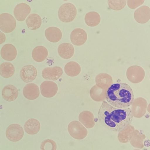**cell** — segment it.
Masks as SVG:
<instances>
[{
  "instance_id": "1",
  "label": "cell",
  "mask_w": 150,
  "mask_h": 150,
  "mask_svg": "<svg viewBox=\"0 0 150 150\" xmlns=\"http://www.w3.org/2000/svg\"><path fill=\"white\" fill-rule=\"evenodd\" d=\"M98 121L106 129L114 132H119L131 123L133 115L129 107L119 108L103 102L98 114Z\"/></svg>"
},
{
  "instance_id": "2",
  "label": "cell",
  "mask_w": 150,
  "mask_h": 150,
  "mask_svg": "<svg viewBox=\"0 0 150 150\" xmlns=\"http://www.w3.org/2000/svg\"><path fill=\"white\" fill-rule=\"evenodd\" d=\"M106 101L111 105L119 108L129 107L134 100L131 87L127 84L117 82L112 84L107 89Z\"/></svg>"
},
{
  "instance_id": "3",
  "label": "cell",
  "mask_w": 150,
  "mask_h": 150,
  "mask_svg": "<svg viewBox=\"0 0 150 150\" xmlns=\"http://www.w3.org/2000/svg\"><path fill=\"white\" fill-rule=\"evenodd\" d=\"M77 10L75 6L70 3L63 4L59 7L58 16L62 22L69 23L72 21L76 17Z\"/></svg>"
},
{
  "instance_id": "4",
  "label": "cell",
  "mask_w": 150,
  "mask_h": 150,
  "mask_svg": "<svg viewBox=\"0 0 150 150\" xmlns=\"http://www.w3.org/2000/svg\"><path fill=\"white\" fill-rule=\"evenodd\" d=\"M68 130L70 135L77 139H83L88 134L87 129L78 121L70 122L68 125Z\"/></svg>"
},
{
  "instance_id": "5",
  "label": "cell",
  "mask_w": 150,
  "mask_h": 150,
  "mask_svg": "<svg viewBox=\"0 0 150 150\" xmlns=\"http://www.w3.org/2000/svg\"><path fill=\"white\" fill-rule=\"evenodd\" d=\"M16 21L11 14L3 13L0 15V29L5 33L13 31L16 26Z\"/></svg>"
},
{
  "instance_id": "6",
  "label": "cell",
  "mask_w": 150,
  "mask_h": 150,
  "mask_svg": "<svg viewBox=\"0 0 150 150\" xmlns=\"http://www.w3.org/2000/svg\"><path fill=\"white\" fill-rule=\"evenodd\" d=\"M24 132L22 127L19 125L13 124L9 125L6 131V136L10 141L17 142L20 140L24 135Z\"/></svg>"
},
{
  "instance_id": "7",
  "label": "cell",
  "mask_w": 150,
  "mask_h": 150,
  "mask_svg": "<svg viewBox=\"0 0 150 150\" xmlns=\"http://www.w3.org/2000/svg\"><path fill=\"white\" fill-rule=\"evenodd\" d=\"M40 88L42 96L47 98L54 96L58 89L57 84L54 82L50 81L43 82L41 84Z\"/></svg>"
},
{
  "instance_id": "8",
  "label": "cell",
  "mask_w": 150,
  "mask_h": 150,
  "mask_svg": "<svg viewBox=\"0 0 150 150\" xmlns=\"http://www.w3.org/2000/svg\"><path fill=\"white\" fill-rule=\"evenodd\" d=\"M37 74L36 69L31 65H27L23 67L20 73L21 79L26 83L33 81L36 77Z\"/></svg>"
},
{
  "instance_id": "9",
  "label": "cell",
  "mask_w": 150,
  "mask_h": 150,
  "mask_svg": "<svg viewBox=\"0 0 150 150\" xmlns=\"http://www.w3.org/2000/svg\"><path fill=\"white\" fill-rule=\"evenodd\" d=\"M63 70L59 66L46 67L42 71V76L46 79L55 81L58 79L62 75Z\"/></svg>"
},
{
  "instance_id": "10",
  "label": "cell",
  "mask_w": 150,
  "mask_h": 150,
  "mask_svg": "<svg viewBox=\"0 0 150 150\" xmlns=\"http://www.w3.org/2000/svg\"><path fill=\"white\" fill-rule=\"evenodd\" d=\"M134 18L138 23L143 24L147 22L150 18V8L146 6H142L134 12Z\"/></svg>"
},
{
  "instance_id": "11",
  "label": "cell",
  "mask_w": 150,
  "mask_h": 150,
  "mask_svg": "<svg viewBox=\"0 0 150 150\" xmlns=\"http://www.w3.org/2000/svg\"><path fill=\"white\" fill-rule=\"evenodd\" d=\"M87 38L86 32L80 28L74 29L70 35V40L72 43L77 46H80L84 44L86 41Z\"/></svg>"
},
{
  "instance_id": "12",
  "label": "cell",
  "mask_w": 150,
  "mask_h": 150,
  "mask_svg": "<svg viewBox=\"0 0 150 150\" xmlns=\"http://www.w3.org/2000/svg\"><path fill=\"white\" fill-rule=\"evenodd\" d=\"M31 11L30 7L25 3L18 4L14 9V15L16 19L19 21H24Z\"/></svg>"
},
{
  "instance_id": "13",
  "label": "cell",
  "mask_w": 150,
  "mask_h": 150,
  "mask_svg": "<svg viewBox=\"0 0 150 150\" xmlns=\"http://www.w3.org/2000/svg\"><path fill=\"white\" fill-rule=\"evenodd\" d=\"M40 93L38 86L33 83L27 84L23 89V95L28 100H33L36 99L38 97Z\"/></svg>"
},
{
  "instance_id": "14",
  "label": "cell",
  "mask_w": 150,
  "mask_h": 150,
  "mask_svg": "<svg viewBox=\"0 0 150 150\" xmlns=\"http://www.w3.org/2000/svg\"><path fill=\"white\" fill-rule=\"evenodd\" d=\"M1 57L8 61H11L16 57L17 51L15 47L11 44H6L2 47L1 50Z\"/></svg>"
},
{
  "instance_id": "15",
  "label": "cell",
  "mask_w": 150,
  "mask_h": 150,
  "mask_svg": "<svg viewBox=\"0 0 150 150\" xmlns=\"http://www.w3.org/2000/svg\"><path fill=\"white\" fill-rule=\"evenodd\" d=\"M18 94L17 89L14 86L10 84L6 85L2 91V97L8 101L15 100L17 98Z\"/></svg>"
},
{
  "instance_id": "16",
  "label": "cell",
  "mask_w": 150,
  "mask_h": 150,
  "mask_svg": "<svg viewBox=\"0 0 150 150\" xmlns=\"http://www.w3.org/2000/svg\"><path fill=\"white\" fill-rule=\"evenodd\" d=\"M45 35L46 38L49 41L57 42L61 39L62 34L60 30L58 28L51 27L45 30Z\"/></svg>"
},
{
  "instance_id": "17",
  "label": "cell",
  "mask_w": 150,
  "mask_h": 150,
  "mask_svg": "<svg viewBox=\"0 0 150 150\" xmlns=\"http://www.w3.org/2000/svg\"><path fill=\"white\" fill-rule=\"evenodd\" d=\"M74 50L73 46L68 43H64L60 44L58 48L59 55L64 59L71 58L74 53Z\"/></svg>"
},
{
  "instance_id": "18",
  "label": "cell",
  "mask_w": 150,
  "mask_h": 150,
  "mask_svg": "<svg viewBox=\"0 0 150 150\" xmlns=\"http://www.w3.org/2000/svg\"><path fill=\"white\" fill-rule=\"evenodd\" d=\"M134 128L130 125L125 129L119 132L117 138L120 142L126 143L130 141L134 134Z\"/></svg>"
},
{
  "instance_id": "19",
  "label": "cell",
  "mask_w": 150,
  "mask_h": 150,
  "mask_svg": "<svg viewBox=\"0 0 150 150\" xmlns=\"http://www.w3.org/2000/svg\"><path fill=\"white\" fill-rule=\"evenodd\" d=\"M24 128L27 133L33 135L39 132L40 129V125L38 120L35 119L31 118L25 122Z\"/></svg>"
},
{
  "instance_id": "20",
  "label": "cell",
  "mask_w": 150,
  "mask_h": 150,
  "mask_svg": "<svg viewBox=\"0 0 150 150\" xmlns=\"http://www.w3.org/2000/svg\"><path fill=\"white\" fill-rule=\"evenodd\" d=\"M48 55L47 49L42 46H38L35 47L33 49L32 53L33 58L38 62L44 61L47 58Z\"/></svg>"
},
{
  "instance_id": "21",
  "label": "cell",
  "mask_w": 150,
  "mask_h": 150,
  "mask_svg": "<svg viewBox=\"0 0 150 150\" xmlns=\"http://www.w3.org/2000/svg\"><path fill=\"white\" fill-rule=\"evenodd\" d=\"M146 135L137 129H135L133 135L130 141L131 145L134 147L142 149L144 147L143 142Z\"/></svg>"
},
{
  "instance_id": "22",
  "label": "cell",
  "mask_w": 150,
  "mask_h": 150,
  "mask_svg": "<svg viewBox=\"0 0 150 150\" xmlns=\"http://www.w3.org/2000/svg\"><path fill=\"white\" fill-rule=\"evenodd\" d=\"M26 23L30 29L35 30L39 28L41 26L42 19L38 14L32 13L30 14L27 18Z\"/></svg>"
},
{
  "instance_id": "23",
  "label": "cell",
  "mask_w": 150,
  "mask_h": 150,
  "mask_svg": "<svg viewBox=\"0 0 150 150\" xmlns=\"http://www.w3.org/2000/svg\"><path fill=\"white\" fill-rule=\"evenodd\" d=\"M81 68L79 65L74 61H71L67 63L64 67L66 74L70 76H75L80 72Z\"/></svg>"
},
{
  "instance_id": "24",
  "label": "cell",
  "mask_w": 150,
  "mask_h": 150,
  "mask_svg": "<svg viewBox=\"0 0 150 150\" xmlns=\"http://www.w3.org/2000/svg\"><path fill=\"white\" fill-rule=\"evenodd\" d=\"M100 16L95 11H90L87 13L85 17V21L87 25L94 27L98 25L100 22Z\"/></svg>"
},
{
  "instance_id": "25",
  "label": "cell",
  "mask_w": 150,
  "mask_h": 150,
  "mask_svg": "<svg viewBox=\"0 0 150 150\" xmlns=\"http://www.w3.org/2000/svg\"><path fill=\"white\" fill-rule=\"evenodd\" d=\"M14 72V67L10 62H4L0 65V75L4 78L11 77L13 74Z\"/></svg>"
},
{
  "instance_id": "26",
  "label": "cell",
  "mask_w": 150,
  "mask_h": 150,
  "mask_svg": "<svg viewBox=\"0 0 150 150\" xmlns=\"http://www.w3.org/2000/svg\"><path fill=\"white\" fill-rule=\"evenodd\" d=\"M108 3L109 7L114 10H120L123 8L126 4V0H108Z\"/></svg>"
},
{
  "instance_id": "27",
  "label": "cell",
  "mask_w": 150,
  "mask_h": 150,
  "mask_svg": "<svg viewBox=\"0 0 150 150\" xmlns=\"http://www.w3.org/2000/svg\"><path fill=\"white\" fill-rule=\"evenodd\" d=\"M79 121L87 128H90L94 125V123L88 117L85 112L81 113L79 116Z\"/></svg>"
},
{
  "instance_id": "28",
  "label": "cell",
  "mask_w": 150,
  "mask_h": 150,
  "mask_svg": "<svg viewBox=\"0 0 150 150\" xmlns=\"http://www.w3.org/2000/svg\"><path fill=\"white\" fill-rule=\"evenodd\" d=\"M57 146L56 142L53 140L46 139L43 141L41 143V150H56Z\"/></svg>"
},
{
  "instance_id": "29",
  "label": "cell",
  "mask_w": 150,
  "mask_h": 150,
  "mask_svg": "<svg viewBox=\"0 0 150 150\" xmlns=\"http://www.w3.org/2000/svg\"><path fill=\"white\" fill-rule=\"evenodd\" d=\"M144 1V0H128L127 4L129 8L134 9L142 5Z\"/></svg>"
},
{
  "instance_id": "30",
  "label": "cell",
  "mask_w": 150,
  "mask_h": 150,
  "mask_svg": "<svg viewBox=\"0 0 150 150\" xmlns=\"http://www.w3.org/2000/svg\"><path fill=\"white\" fill-rule=\"evenodd\" d=\"M6 39L4 34L0 30V44L3 43L5 41Z\"/></svg>"
},
{
  "instance_id": "31",
  "label": "cell",
  "mask_w": 150,
  "mask_h": 150,
  "mask_svg": "<svg viewBox=\"0 0 150 150\" xmlns=\"http://www.w3.org/2000/svg\"><path fill=\"white\" fill-rule=\"evenodd\" d=\"M133 150H141L139 149H134Z\"/></svg>"
},
{
  "instance_id": "32",
  "label": "cell",
  "mask_w": 150,
  "mask_h": 150,
  "mask_svg": "<svg viewBox=\"0 0 150 150\" xmlns=\"http://www.w3.org/2000/svg\"></svg>"
}]
</instances>
